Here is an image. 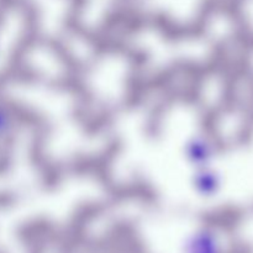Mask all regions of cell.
<instances>
[{"instance_id": "1", "label": "cell", "mask_w": 253, "mask_h": 253, "mask_svg": "<svg viewBox=\"0 0 253 253\" xmlns=\"http://www.w3.org/2000/svg\"><path fill=\"white\" fill-rule=\"evenodd\" d=\"M182 253H224V246L214 229L202 226L187 235L182 244Z\"/></svg>"}, {"instance_id": "2", "label": "cell", "mask_w": 253, "mask_h": 253, "mask_svg": "<svg viewBox=\"0 0 253 253\" xmlns=\"http://www.w3.org/2000/svg\"><path fill=\"white\" fill-rule=\"evenodd\" d=\"M184 158L188 165L195 168L211 166L215 158V145L204 135H194L188 138L183 148Z\"/></svg>"}, {"instance_id": "3", "label": "cell", "mask_w": 253, "mask_h": 253, "mask_svg": "<svg viewBox=\"0 0 253 253\" xmlns=\"http://www.w3.org/2000/svg\"><path fill=\"white\" fill-rule=\"evenodd\" d=\"M222 179L220 173L212 168V166L200 167L193 169L192 185L194 192L199 197L212 198L219 194L221 189Z\"/></svg>"}, {"instance_id": "4", "label": "cell", "mask_w": 253, "mask_h": 253, "mask_svg": "<svg viewBox=\"0 0 253 253\" xmlns=\"http://www.w3.org/2000/svg\"><path fill=\"white\" fill-rule=\"evenodd\" d=\"M16 119L11 109L5 104L0 103V145L6 142L15 132Z\"/></svg>"}]
</instances>
